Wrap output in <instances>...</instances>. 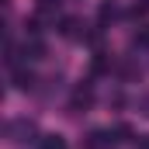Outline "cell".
Listing matches in <instances>:
<instances>
[{
    "label": "cell",
    "instance_id": "cell-10",
    "mask_svg": "<svg viewBox=\"0 0 149 149\" xmlns=\"http://www.w3.org/2000/svg\"><path fill=\"white\" fill-rule=\"evenodd\" d=\"M135 108H139V114H142V118H149V90H146V94H139Z\"/></svg>",
    "mask_w": 149,
    "mask_h": 149
},
{
    "label": "cell",
    "instance_id": "cell-12",
    "mask_svg": "<svg viewBox=\"0 0 149 149\" xmlns=\"http://www.w3.org/2000/svg\"><path fill=\"white\" fill-rule=\"evenodd\" d=\"M128 14H132V17H146V14H149V0H142V3H135V7H132Z\"/></svg>",
    "mask_w": 149,
    "mask_h": 149
},
{
    "label": "cell",
    "instance_id": "cell-13",
    "mask_svg": "<svg viewBox=\"0 0 149 149\" xmlns=\"http://www.w3.org/2000/svg\"><path fill=\"white\" fill-rule=\"evenodd\" d=\"M135 45H142V49H149V24L142 28V31H139V35H135Z\"/></svg>",
    "mask_w": 149,
    "mask_h": 149
},
{
    "label": "cell",
    "instance_id": "cell-4",
    "mask_svg": "<svg viewBox=\"0 0 149 149\" xmlns=\"http://www.w3.org/2000/svg\"><path fill=\"white\" fill-rule=\"evenodd\" d=\"M63 35L80 42V38H87V24H83L80 17H66V21H63Z\"/></svg>",
    "mask_w": 149,
    "mask_h": 149
},
{
    "label": "cell",
    "instance_id": "cell-2",
    "mask_svg": "<svg viewBox=\"0 0 149 149\" xmlns=\"http://www.w3.org/2000/svg\"><path fill=\"white\" fill-rule=\"evenodd\" d=\"M90 104H94V90H90L87 83H83V87H76V90H73V97H70V111L80 114V111H87Z\"/></svg>",
    "mask_w": 149,
    "mask_h": 149
},
{
    "label": "cell",
    "instance_id": "cell-3",
    "mask_svg": "<svg viewBox=\"0 0 149 149\" xmlns=\"http://www.w3.org/2000/svg\"><path fill=\"white\" fill-rule=\"evenodd\" d=\"M83 146L87 149H111L114 146V135L111 132H90V135L83 139Z\"/></svg>",
    "mask_w": 149,
    "mask_h": 149
},
{
    "label": "cell",
    "instance_id": "cell-1",
    "mask_svg": "<svg viewBox=\"0 0 149 149\" xmlns=\"http://www.w3.org/2000/svg\"><path fill=\"white\" fill-rule=\"evenodd\" d=\"M38 128L31 118H14V121H7V139H14V142H38L35 139Z\"/></svg>",
    "mask_w": 149,
    "mask_h": 149
},
{
    "label": "cell",
    "instance_id": "cell-7",
    "mask_svg": "<svg viewBox=\"0 0 149 149\" xmlns=\"http://www.w3.org/2000/svg\"><path fill=\"white\" fill-rule=\"evenodd\" d=\"M35 10H38V17H56L63 10V0H35Z\"/></svg>",
    "mask_w": 149,
    "mask_h": 149
},
{
    "label": "cell",
    "instance_id": "cell-9",
    "mask_svg": "<svg viewBox=\"0 0 149 149\" xmlns=\"http://www.w3.org/2000/svg\"><path fill=\"white\" fill-rule=\"evenodd\" d=\"M114 17H118V7H114V3H101V24H108Z\"/></svg>",
    "mask_w": 149,
    "mask_h": 149
},
{
    "label": "cell",
    "instance_id": "cell-5",
    "mask_svg": "<svg viewBox=\"0 0 149 149\" xmlns=\"http://www.w3.org/2000/svg\"><path fill=\"white\" fill-rule=\"evenodd\" d=\"M21 52H24V59H45V42H42L38 35H31L28 42H24Z\"/></svg>",
    "mask_w": 149,
    "mask_h": 149
},
{
    "label": "cell",
    "instance_id": "cell-8",
    "mask_svg": "<svg viewBox=\"0 0 149 149\" xmlns=\"http://www.w3.org/2000/svg\"><path fill=\"white\" fill-rule=\"evenodd\" d=\"M38 149H66V139L63 135H38Z\"/></svg>",
    "mask_w": 149,
    "mask_h": 149
},
{
    "label": "cell",
    "instance_id": "cell-11",
    "mask_svg": "<svg viewBox=\"0 0 149 149\" xmlns=\"http://www.w3.org/2000/svg\"><path fill=\"white\" fill-rule=\"evenodd\" d=\"M111 135H118L114 142H125V139H132V128H128V125H114V132H111Z\"/></svg>",
    "mask_w": 149,
    "mask_h": 149
},
{
    "label": "cell",
    "instance_id": "cell-14",
    "mask_svg": "<svg viewBox=\"0 0 149 149\" xmlns=\"http://www.w3.org/2000/svg\"><path fill=\"white\" fill-rule=\"evenodd\" d=\"M135 149H149V135H139L135 139Z\"/></svg>",
    "mask_w": 149,
    "mask_h": 149
},
{
    "label": "cell",
    "instance_id": "cell-6",
    "mask_svg": "<svg viewBox=\"0 0 149 149\" xmlns=\"http://www.w3.org/2000/svg\"><path fill=\"white\" fill-rule=\"evenodd\" d=\"M14 87H17V90H31V87H35V73H31L28 66H17V70H14Z\"/></svg>",
    "mask_w": 149,
    "mask_h": 149
}]
</instances>
